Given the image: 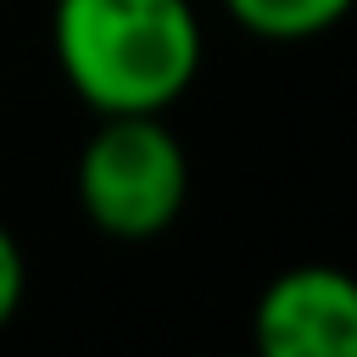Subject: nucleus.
I'll return each instance as SVG.
<instances>
[{
  "label": "nucleus",
  "mask_w": 357,
  "mask_h": 357,
  "mask_svg": "<svg viewBox=\"0 0 357 357\" xmlns=\"http://www.w3.org/2000/svg\"><path fill=\"white\" fill-rule=\"evenodd\" d=\"M262 357H357V279L329 262L284 268L251 307Z\"/></svg>",
  "instance_id": "obj_3"
},
{
  "label": "nucleus",
  "mask_w": 357,
  "mask_h": 357,
  "mask_svg": "<svg viewBox=\"0 0 357 357\" xmlns=\"http://www.w3.org/2000/svg\"><path fill=\"white\" fill-rule=\"evenodd\" d=\"M22 296H28V262H22L17 234L0 223V329L22 312Z\"/></svg>",
  "instance_id": "obj_5"
},
{
  "label": "nucleus",
  "mask_w": 357,
  "mask_h": 357,
  "mask_svg": "<svg viewBox=\"0 0 357 357\" xmlns=\"http://www.w3.org/2000/svg\"><path fill=\"white\" fill-rule=\"evenodd\" d=\"M73 195L106 240L139 245L178 223L190 201V156L156 112L100 117L73 162Z\"/></svg>",
  "instance_id": "obj_2"
},
{
  "label": "nucleus",
  "mask_w": 357,
  "mask_h": 357,
  "mask_svg": "<svg viewBox=\"0 0 357 357\" xmlns=\"http://www.w3.org/2000/svg\"><path fill=\"white\" fill-rule=\"evenodd\" d=\"M50 50L95 117H167L201 78L206 28L195 0H56Z\"/></svg>",
  "instance_id": "obj_1"
},
{
  "label": "nucleus",
  "mask_w": 357,
  "mask_h": 357,
  "mask_svg": "<svg viewBox=\"0 0 357 357\" xmlns=\"http://www.w3.org/2000/svg\"><path fill=\"white\" fill-rule=\"evenodd\" d=\"M351 6H357V0H223V11H229L245 33H257V39H268V45L318 39V33H329L335 22H346Z\"/></svg>",
  "instance_id": "obj_4"
}]
</instances>
